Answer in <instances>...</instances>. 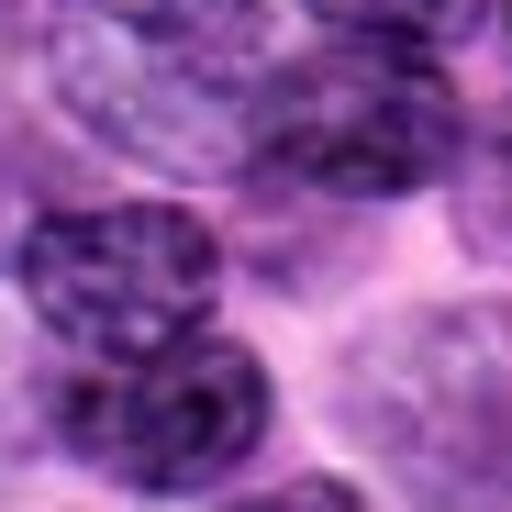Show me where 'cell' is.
Wrapping results in <instances>:
<instances>
[{
    "instance_id": "5",
    "label": "cell",
    "mask_w": 512,
    "mask_h": 512,
    "mask_svg": "<svg viewBox=\"0 0 512 512\" xmlns=\"http://www.w3.org/2000/svg\"><path fill=\"white\" fill-rule=\"evenodd\" d=\"M12 279L34 301V323L78 357H134V346H167V334L212 323V290H223V245L201 212L179 201H56Z\"/></svg>"
},
{
    "instance_id": "9",
    "label": "cell",
    "mask_w": 512,
    "mask_h": 512,
    "mask_svg": "<svg viewBox=\"0 0 512 512\" xmlns=\"http://www.w3.org/2000/svg\"><path fill=\"white\" fill-rule=\"evenodd\" d=\"M501 12H512V0H501Z\"/></svg>"
},
{
    "instance_id": "7",
    "label": "cell",
    "mask_w": 512,
    "mask_h": 512,
    "mask_svg": "<svg viewBox=\"0 0 512 512\" xmlns=\"http://www.w3.org/2000/svg\"><path fill=\"white\" fill-rule=\"evenodd\" d=\"M56 179H67V167H56V145H45L23 112H0V268H12V256H23V234L56 212Z\"/></svg>"
},
{
    "instance_id": "2",
    "label": "cell",
    "mask_w": 512,
    "mask_h": 512,
    "mask_svg": "<svg viewBox=\"0 0 512 512\" xmlns=\"http://www.w3.org/2000/svg\"><path fill=\"white\" fill-rule=\"evenodd\" d=\"M457 156H468L457 90L412 45H368V34L268 56L256 112H245V167H279V179L334 190V201H412L457 179Z\"/></svg>"
},
{
    "instance_id": "1",
    "label": "cell",
    "mask_w": 512,
    "mask_h": 512,
    "mask_svg": "<svg viewBox=\"0 0 512 512\" xmlns=\"http://www.w3.org/2000/svg\"><path fill=\"white\" fill-rule=\"evenodd\" d=\"M45 78L101 145L167 179H212L245 167L268 0H45Z\"/></svg>"
},
{
    "instance_id": "8",
    "label": "cell",
    "mask_w": 512,
    "mask_h": 512,
    "mask_svg": "<svg viewBox=\"0 0 512 512\" xmlns=\"http://www.w3.org/2000/svg\"><path fill=\"white\" fill-rule=\"evenodd\" d=\"M468 245H490V256H512V134L479 156V179H468Z\"/></svg>"
},
{
    "instance_id": "3",
    "label": "cell",
    "mask_w": 512,
    "mask_h": 512,
    "mask_svg": "<svg viewBox=\"0 0 512 512\" xmlns=\"http://www.w3.org/2000/svg\"><path fill=\"white\" fill-rule=\"evenodd\" d=\"M346 435L435 501H512V301H435L379 323L334 379Z\"/></svg>"
},
{
    "instance_id": "6",
    "label": "cell",
    "mask_w": 512,
    "mask_h": 512,
    "mask_svg": "<svg viewBox=\"0 0 512 512\" xmlns=\"http://www.w3.org/2000/svg\"><path fill=\"white\" fill-rule=\"evenodd\" d=\"M323 34H368V45H412V56H435V45H468L490 0H312Z\"/></svg>"
},
{
    "instance_id": "4",
    "label": "cell",
    "mask_w": 512,
    "mask_h": 512,
    "mask_svg": "<svg viewBox=\"0 0 512 512\" xmlns=\"http://www.w3.org/2000/svg\"><path fill=\"white\" fill-rule=\"evenodd\" d=\"M268 368H256L234 334H167L134 357H90L56 390V435L123 490H212L268 446Z\"/></svg>"
}]
</instances>
